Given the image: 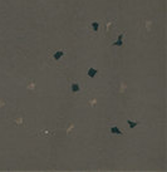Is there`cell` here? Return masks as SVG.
Listing matches in <instances>:
<instances>
[{"label": "cell", "instance_id": "1", "mask_svg": "<svg viewBox=\"0 0 167 172\" xmlns=\"http://www.w3.org/2000/svg\"><path fill=\"white\" fill-rule=\"evenodd\" d=\"M123 35H124L123 33L118 35V40H117V42H114V43L112 44L113 47H122V45H123V40H122V39H123Z\"/></svg>", "mask_w": 167, "mask_h": 172}, {"label": "cell", "instance_id": "2", "mask_svg": "<svg viewBox=\"0 0 167 172\" xmlns=\"http://www.w3.org/2000/svg\"><path fill=\"white\" fill-rule=\"evenodd\" d=\"M97 73H98V70L96 68H89L88 69V77L89 78H94L96 75H97Z\"/></svg>", "mask_w": 167, "mask_h": 172}, {"label": "cell", "instance_id": "6", "mask_svg": "<svg viewBox=\"0 0 167 172\" xmlns=\"http://www.w3.org/2000/svg\"><path fill=\"white\" fill-rule=\"evenodd\" d=\"M90 27H92V30H93L94 33H97L98 31V29H99V24L97 23V22H93L90 24Z\"/></svg>", "mask_w": 167, "mask_h": 172}, {"label": "cell", "instance_id": "4", "mask_svg": "<svg viewBox=\"0 0 167 172\" xmlns=\"http://www.w3.org/2000/svg\"><path fill=\"white\" fill-rule=\"evenodd\" d=\"M70 89H72V92L73 93H77V92H79L81 90V88H79V84L78 83H72V87H70Z\"/></svg>", "mask_w": 167, "mask_h": 172}, {"label": "cell", "instance_id": "7", "mask_svg": "<svg viewBox=\"0 0 167 172\" xmlns=\"http://www.w3.org/2000/svg\"><path fill=\"white\" fill-rule=\"evenodd\" d=\"M127 122H128L129 128H131V129H133V128H135V127H137V124H138V122H133V121H131V119H128Z\"/></svg>", "mask_w": 167, "mask_h": 172}, {"label": "cell", "instance_id": "3", "mask_svg": "<svg viewBox=\"0 0 167 172\" xmlns=\"http://www.w3.org/2000/svg\"><path fill=\"white\" fill-rule=\"evenodd\" d=\"M63 55H64V50H58L57 53H54L53 57H54V59H55V60H59Z\"/></svg>", "mask_w": 167, "mask_h": 172}, {"label": "cell", "instance_id": "5", "mask_svg": "<svg viewBox=\"0 0 167 172\" xmlns=\"http://www.w3.org/2000/svg\"><path fill=\"white\" fill-rule=\"evenodd\" d=\"M111 133H112V135H123V132L118 127H112L111 128Z\"/></svg>", "mask_w": 167, "mask_h": 172}]
</instances>
